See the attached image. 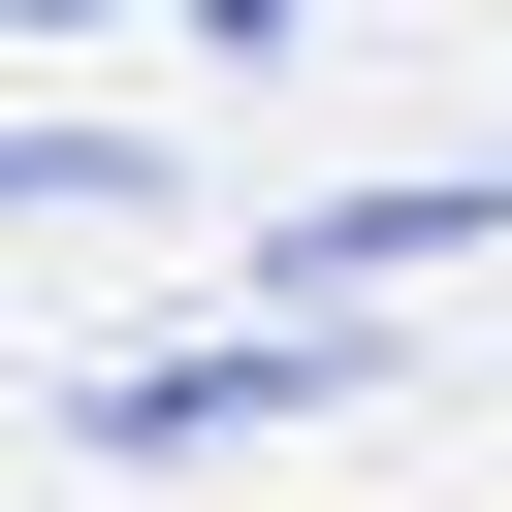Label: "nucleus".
<instances>
[{"instance_id": "nucleus-1", "label": "nucleus", "mask_w": 512, "mask_h": 512, "mask_svg": "<svg viewBox=\"0 0 512 512\" xmlns=\"http://www.w3.org/2000/svg\"><path fill=\"white\" fill-rule=\"evenodd\" d=\"M320 384H352V320H320V288H256V320L128 352V384H96V448H256V416H320Z\"/></svg>"}, {"instance_id": "nucleus-2", "label": "nucleus", "mask_w": 512, "mask_h": 512, "mask_svg": "<svg viewBox=\"0 0 512 512\" xmlns=\"http://www.w3.org/2000/svg\"><path fill=\"white\" fill-rule=\"evenodd\" d=\"M256 256H288V288H320V320H384V288H416V256H512V192H480V160H384V192H288V224H256Z\"/></svg>"}, {"instance_id": "nucleus-3", "label": "nucleus", "mask_w": 512, "mask_h": 512, "mask_svg": "<svg viewBox=\"0 0 512 512\" xmlns=\"http://www.w3.org/2000/svg\"><path fill=\"white\" fill-rule=\"evenodd\" d=\"M0 192H32V224H128L160 160H128V128H0Z\"/></svg>"}, {"instance_id": "nucleus-4", "label": "nucleus", "mask_w": 512, "mask_h": 512, "mask_svg": "<svg viewBox=\"0 0 512 512\" xmlns=\"http://www.w3.org/2000/svg\"><path fill=\"white\" fill-rule=\"evenodd\" d=\"M160 32H192V64H288V32H320V0H160Z\"/></svg>"}]
</instances>
